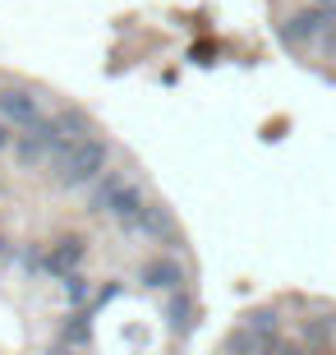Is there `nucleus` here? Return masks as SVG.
Here are the masks:
<instances>
[{"label": "nucleus", "instance_id": "nucleus-3", "mask_svg": "<svg viewBox=\"0 0 336 355\" xmlns=\"http://www.w3.org/2000/svg\"><path fill=\"white\" fill-rule=\"evenodd\" d=\"M60 153V144H55V125L51 116L37 120V125H28V130H19V139H14L10 157L19 171H37V166H46V162Z\"/></svg>", "mask_w": 336, "mask_h": 355}, {"label": "nucleus", "instance_id": "nucleus-8", "mask_svg": "<svg viewBox=\"0 0 336 355\" xmlns=\"http://www.w3.org/2000/svg\"><path fill=\"white\" fill-rule=\"evenodd\" d=\"M245 332L258 346H276V342H281V323H276V314H272V309H254V314L245 318Z\"/></svg>", "mask_w": 336, "mask_h": 355}, {"label": "nucleus", "instance_id": "nucleus-11", "mask_svg": "<svg viewBox=\"0 0 336 355\" xmlns=\"http://www.w3.org/2000/svg\"><path fill=\"white\" fill-rule=\"evenodd\" d=\"M65 291H69V300H83V295H88V282H83V277H65Z\"/></svg>", "mask_w": 336, "mask_h": 355}, {"label": "nucleus", "instance_id": "nucleus-16", "mask_svg": "<svg viewBox=\"0 0 336 355\" xmlns=\"http://www.w3.org/2000/svg\"><path fill=\"white\" fill-rule=\"evenodd\" d=\"M51 355H69V351H51Z\"/></svg>", "mask_w": 336, "mask_h": 355}, {"label": "nucleus", "instance_id": "nucleus-1", "mask_svg": "<svg viewBox=\"0 0 336 355\" xmlns=\"http://www.w3.org/2000/svg\"><path fill=\"white\" fill-rule=\"evenodd\" d=\"M106 162H111V144L97 139V134H88V139L69 144L65 153L55 157V184H60V189H83V184L106 175Z\"/></svg>", "mask_w": 336, "mask_h": 355}, {"label": "nucleus", "instance_id": "nucleus-9", "mask_svg": "<svg viewBox=\"0 0 336 355\" xmlns=\"http://www.w3.org/2000/svg\"><path fill=\"white\" fill-rule=\"evenodd\" d=\"M143 282L148 286H180L184 272H180L175 259H152V263H143Z\"/></svg>", "mask_w": 336, "mask_h": 355}, {"label": "nucleus", "instance_id": "nucleus-13", "mask_svg": "<svg viewBox=\"0 0 336 355\" xmlns=\"http://www.w3.org/2000/svg\"><path fill=\"white\" fill-rule=\"evenodd\" d=\"M184 314H189V304H184V300H175V304H170V323H175V328H180V323H189Z\"/></svg>", "mask_w": 336, "mask_h": 355}, {"label": "nucleus", "instance_id": "nucleus-5", "mask_svg": "<svg viewBox=\"0 0 336 355\" xmlns=\"http://www.w3.org/2000/svg\"><path fill=\"white\" fill-rule=\"evenodd\" d=\"M327 28H336V19H327L318 5H309V10L290 14V19L281 24V37L290 42V46H304V42H313L318 33H327Z\"/></svg>", "mask_w": 336, "mask_h": 355}, {"label": "nucleus", "instance_id": "nucleus-10", "mask_svg": "<svg viewBox=\"0 0 336 355\" xmlns=\"http://www.w3.org/2000/svg\"><path fill=\"white\" fill-rule=\"evenodd\" d=\"M304 337H309V342H327V337H332V318H327V323H323V318H313L309 328H304Z\"/></svg>", "mask_w": 336, "mask_h": 355}, {"label": "nucleus", "instance_id": "nucleus-4", "mask_svg": "<svg viewBox=\"0 0 336 355\" xmlns=\"http://www.w3.org/2000/svg\"><path fill=\"white\" fill-rule=\"evenodd\" d=\"M0 120H10L14 130H28V125L46 120V111H42V97H37L33 88H19V83L0 88Z\"/></svg>", "mask_w": 336, "mask_h": 355}, {"label": "nucleus", "instance_id": "nucleus-6", "mask_svg": "<svg viewBox=\"0 0 336 355\" xmlns=\"http://www.w3.org/2000/svg\"><path fill=\"white\" fill-rule=\"evenodd\" d=\"M83 254H88V245H83L78 236H69V240H55L51 250L42 254V268H46L51 277H60V282H65V277H74V268L83 263Z\"/></svg>", "mask_w": 336, "mask_h": 355}, {"label": "nucleus", "instance_id": "nucleus-15", "mask_svg": "<svg viewBox=\"0 0 336 355\" xmlns=\"http://www.w3.org/2000/svg\"><path fill=\"white\" fill-rule=\"evenodd\" d=\"M0 254H5V236H0Z\"/></svg>", "mask_w": 336, "mask_h": 355}, {"label": "nucleus", "instance_id": "nucleus-14", "mask_svg": "<svg viewBox=\"0 0 336 355\" xmlns=\"http://www.w3.org/2000/svg\"><path fill=\"white\" fill-rule=\"evenodd\" d=\"M309 5H318V10L327 14V19H336V0H309Z\"/></svg>", "mask_w": 336, "mask_h": 355}, {"label": "nucleus", "instance_id": "nucleus-2", "mask_svg": "<svg viewBox=\"0 0 336 355\" xmlns=\"http://www.w3.org/2000/svg\"><path fill=\"white\" fill-rule=\"evenodd\" d=\"M148 208V198H143L139 184H130L125 175H106V184H97V194H92V212H106L111 222H120L125 231H134L139 222V212Z\"/></svg>", "mask_w": 336, "mask_h": 355}, {"label": "nucleus", "instance_id": "nucleus-12", "mask_svg": "<svg viewBox=\"0 0 336 355\" xmlns=\"http://www.w3.org/2000/svg\"><path fill=\"white\" fill-rule=\"evenodd\" d=\"M14 139H19V134H14V125H10V120H0V153H10Z\"/></svg>", "mask_w": 336, "mask_h": 355}, {"label": "nucleus", "instance_id": "nucleus-7", "mask_svg": "<svg viewBox=\"0 0 336 355\" xmlns=\"http://www.w3.org/2000/svg\"><path fill=\"white\" fill-rule=\"evenodd\" d=\"M134 236H152V240H170V236H175V226H170L166 208H161V203H148V208L139 212V222H134Z\"/></svg>", "mask_w": 336, "mask_h": 355}]
</instances>
